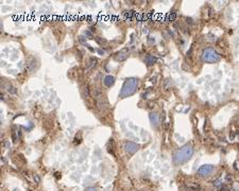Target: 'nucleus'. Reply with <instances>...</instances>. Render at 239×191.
Returning <instances> with one entry per match:
<instances>
[{"label":"nucleus","mask_w":239,"mask_h":191,"mask_svg":"<svg viewBox=\"0 0 239 191\" xmlns=\"http://www.w3.org/2000/svg\"><path fill=\"white\" fill-rule=\"evenodd\" d=\"M193 155V148L190 144H185L184 146L178 150L175 154L173 155V163L174 164H184L191 158Z\"/></svg>","instance_id":"nucleus-1"},{"label":"nucleus","mask_w":239,"mask_h":191,"mask_svg":"<svg viewBox=\"0 0 239 191\" xmlns=\"http://www.w3.org/2000/svg\"><path fill=\"white\" fill-rule=\"evenodd\" d=\"M138 86V80L135 77H130L124 82L123 86L121 88V92H120V98H127L129 96H132L134 92H136Z\"/></svg>","instance_id":"nucleus-2"},{"label":"nucleus","mask_w":239,"mask_h":191,"mask_svg":"<svg viewBox=\"0 0 239 191\" xmlns=\"http://www.w3.org/2000/svg\"><path fill=\"white\" fill-rule=\"evenodd\" d=\"M201 57H202V61L205 63H216L220 59L219 53L213 48H207L203 50Z\"/></svg>","instance_id":"nucleus-3"},{"label":"nucleus","mask_w":239,"mask_h":191,"mask_svg":"<svg viewBox=\"0 0 239 191\" xmlns=\"http://www.w3.org/2000/svg\"><path fill=\"white\" fill-rule=\"evenodd\" d=\"M124 151L128 153L129 155H133L134 153H136L139 150V146L135 142H132V141H128V142L124 143Z\"/></svg>","instance_id":"nucleus-4"},{"label":"nucleus","mask_w":239,"mask_h":191,"mask_svg":"<svg viewBox=\"0 0 239 191\" xmlns=\"http://www.w3.org/2000/svg\"><path fill=\"white\" fill-rule=\"evenodd\" d=\"M214 169H215V167L211 165H204L198 170V174L202 177L208 176V175L214 171Z\"/></svg>","instance_id":"nucleus-5"},{"label":"nucleus","mask_w":239,"mask_h":191,"mask_svg":"<svg viewBox=\"0 0 239 191\" xmlns=\"http://www.w3.org/2000/svg\"><path fill=\"white\" fill-rule=\"evenodd\" d=\"M103 83L105 86L111 87V86H113L114 84H115V77H112V75H106V77L103 79Z\"/></svg>","instance_id":"nucleus-6"},{"label":"nucleus","mask_w":239,"mask_h":191,"mask_svg":"<svg viewBox=\"0 0 239 191\" xmlns=\"http://www.w3.org/2000/svg\"><path fill=\"white\" fill-rule=\"evenodd\" d=\"M150 121L151 123H152L153 126H157L158 124V115L156 114V113H151L150 114Z\"/></svg>","instance_id":"nucleus-7"},{"label":"nucleus","mask_w":239,"mask_h":191,"mask_svg":"<svg viewBox=\"0 0 239 191\" xmlns=\"http://www.w3.org/2000/svg\"><path fill=\"white\" fill-rule=\"evenodd\" d=\"M155 62H156V57L153 56V55H148V56L146 57V63L148 66H152Z\"/></svg>","instance_id":"nucleus-8"},{"label":"nucleus","mask_w":239,"mask_h":191,"mask_svg":"<svg viewBox=\"0 0 239 191\" xmlns=\"http://www.w3.org/2000/svg\"><path fill=\"white\" fill-rule=\"evenodd\" d=\"M96 65H97V59H91V61H90V65H89V67H88V68L96 67Z\"/></svg>","instance_id":"nucleus-9"},{"label":"nucleus","mask_w":239,"mask_h":191,"mask_svg":"<svg viewBox=\"0 0 239 191\" xmlns=\"http://www.w3.org/2000/svg\"><path fill=\"white\" fill-rule=\"evenodd\" d=\"M84 96H85V98H88V97H89V89H88V86H86V87L84 88Z\"/></svg>","instance_id":"nucleus-10"},{"label":"nucleus","mask_w":239,"mask_h":191,"mask_svg":"<svg viewBox=\"0 0 239 191\" xmlns=\"http://www.w3.org/2000/svg\"><path fill=\"white\" fill-rule=\"evenodd\" d=\"M85 191H97V189H96L95 187H88V188H86Z\"/></svg>","instance_id":"nucleus-11"},{"label":"nucleus","mask_w":239,"mask_h":191,"mask_svg":"<svg viewBox=\"0 0 239 191\" xmlns=\"http://www.w3.org/2000/svg\"><path fill=\"white\" fill-rule=\"evenodd\" d=\"M220 191H227V188L225 187L224 185H221L220 186Z\"/></svg>","instance_id":"nucleus-12"},{"label":"nucleus","mask_w":239,"mask_h":191,"mask_svg":"<svg viewBox=\"0 0 239 191\" xmlns=\"http://www.w3.org/2000/svg\"><path fill=\"white\" fill-rule=\"evenodd\" d=\"M85 35H86V36H88V37H90V38L93 37V34H91L89 31H85Z\"/></svg>","instance_id":"nucleus-13"},{"label":"nucleus","mask_w":239,"mask_h":191,"mask_svg":"<svg viewBox=\"0 0 239 191\" xmlns=\"http://www.w3.org/2000/svg\"><path fill=\"white\" fill-rule=\"evenodd\" d=\"M215 186H216V187H219V186H221L220 181H219V179H217V181L215 182Z\"/></svg>","instance_id":"nucleus-14"}]
</instances>
